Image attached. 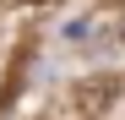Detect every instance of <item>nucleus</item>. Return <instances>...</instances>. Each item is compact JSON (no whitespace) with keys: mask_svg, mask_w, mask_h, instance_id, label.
Masks as SVG:
<instances>
[{"mask_svg":"<svg viewBox=\"0 0 125 120\" xmlns=\"http://www.w3.org/2000/svg\"><path fill=\"white\" fill-rule=\"evenodd\" d=\"M114 98H120V76H87V82H76L71 104H76L82 120H103L114 109Z\"/></svg>","mask_w":125,"mask_h":120,"instance_id":"f257e3e1","label":"nucleus"},{"mask_svg":"<svg viewBox=\"0 0 125 120\" xmlns=\"http://www.w3.org/2000/svg\"><path fill=\"white\" fill-rule=\"evenodd\" d=\"M103 27H109V44H114V49H125V11L103 16Z\"/></svg>","mask_w":125,"mask_h":120,"instance_id":"f03ea898","label":"nucleus"},{"mask_svg":"<svg viewBox=\"0 0 125 120\" xmlns=\"http://www.w3.org/2000/svg\"><path fill=\"white\" fill-rule=\"evenodd\" d=\"M27 6H44V0H27Z\"/></svg>","mask_w":125,"mask_h":120,"instance_id":"7ed1b4c3","label":"nucleus"}]
</instances>
